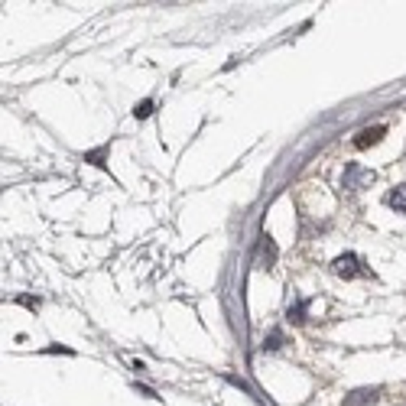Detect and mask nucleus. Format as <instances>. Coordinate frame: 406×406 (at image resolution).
Segmentation results:
<instances>
[{"label":"nucleus","mask_w":406,"mask_h":406,"mask_svg":"<svg viewBox=\"0 0 406 406\" xmlns=\"http://www.w3.org/2000/svg\"><path fill=\"white\" fill-rule=\"evenodd\" d=\"M387 205L406 215V186H397V189H393V192L387 195Z\"/></svg>","instance_id":"nucleus-2"},{"label":"nucleus","mask_w":406,"mask_h":406,"mask_svg":"<svg viewBox=\"0 0 406 406\" xmlns=\"http://www.w3.org/2000/svg\"><path fill=\"white\" fill-rule=\"evenodd\" d=\"M263 348H270V351H273V348H279V331H273V335L267 338V345H263Z\"/></svg>","instance_id":"nucleus-6"},{"label":"nucleus","mask_w":406,"mask_h":406,"mask_svg":"<svg viewBox=\"0 0 406 406\" xmlns=\"http://www.w3.org/2000/svg\"><path fill=\"white\" fill-rule=\"evenodd\" d=\"M374 397H377V390H357V393H351V400H345V406H367L374 403Z\"/></svg>","instance_id":"nucleus-3"},{"label":"nucleus","mask_w":406,"mask_h":406,"mask_svg":"<svg viewBox=\"0 0 406 406\" xmlns=\"http://www.w3.org/2000/svg\"><path fill=\"white\" fill-rule=\"evenodd\" d=\"M335 273H338V277H357V257L355 254H345V257H338V260H335Z\"/></svg>","instance_id":"nucleus-1"},{"label":"nucleus","mask_w":406,"mask_h":406,"mask_svg":"<svg viewBox=\"0 0 406 406\" xmlns=\"http://www.w3.org/2000/svg\"><path fill=\"white\" fill-rule=\"evenodd\" d=\"M381 134H383V127L361 130V134H357V140H355V146H371V144H377V140H381Z\"/></svg>","instance_id":"nucleus-4"},{"label":"nucleus","mask_w":406,"mask_h":406,"mask_svg":"<svg viewBox=\"0 0 406 406\" xmlns=\"http://www.w3.org/2000/svg\"><path fill=\"white\" fill-rule=\"evenodd\" d=\"M150 110H153V101H144V104H140V108L134 110V114H137V118H146V114H150Z\"/></svg>","instance_id":"nucleus-5"}]
</instances>
